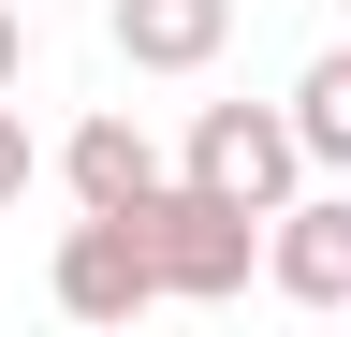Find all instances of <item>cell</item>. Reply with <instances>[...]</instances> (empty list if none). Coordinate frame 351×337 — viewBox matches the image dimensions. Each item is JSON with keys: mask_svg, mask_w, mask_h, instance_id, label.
Segmentation results:
<instances>
[{"mask_svg": "<svg viewBox=\"0 0 351 337\" xmlns=\"http://www.w3.org/2000/svg\"><path fill=\"white\" fill-rule=\"evenodd\" d=\"M147 249H161V293H176V308H219V293H249L263 220H249V205H219L205 176H176V191L147 205Z\"/></svg>", "mask_w": 351, "mask_h": 337, "instance_id": "obj_1", "label": "cell"}, {"mask_svg": "<svg viewBox=\"0 0 351 337\" xmlns=\"http://www.w3.org/2000/svg\"><path fill=\"white\" fill-rule=\"evenodd\" d=\"M44 293H59L73 323H132V308H161V249H147V205H88V220L59 235V264H44Z\"/></svg>", "mask_w": 351, "mask_h": 337, "instance_id": "obj_2", "label": "cell"}, {"mask_svg": "<svg viewBox=\"0 0 351 337\" xmlns=\"http://www.w3.org/2000/svg\"><path fill=\"white\" fill-rule=\"evenodd\" d=\"M191 176H205L219 205H249V220H278L293 176H307V132H293L278 103H205V117H191Z\"/></svg>", "mask_w": 351, "mask_h": 337, "instance_id": "obj_3", "label": "cell"}, {"mask_svg": "<svg viewBox=\"0 0 351 337\" xmlns=\"http://www.w3.org/2000/svg\"><path fill=\"white\" fill-rule=\"evenodd\" d=\"M263 279L293 293V308H351V191H307L263 220Z\"/></svg>", "mask_w": 351, "mask_h": 337, "instance_id": "obj_4", "label": "cell"}, {"mask_svg": "<svg viewBox=\"0 0 351 337\" xmlns=\"http://www.w3.org/2000/svg\"><path fill=\"white\" fill-rule=\"evenodd\" d=\"M234 45V0H117V59L132 73H205Z\"/></svg>", "mask_w": 351, "mask_h": 337, "instance_id": "obj_5", "label": "cell"}, {"mask_svg": "<svg viewBox=\"0 0 351 337\" xmlns=\"http://www.w3.org/2000/svg\"><path fill=\"white\" fill-rule=\"evenodd\" d=\"M59 176H73V205H161L176 176H161V147L132 132V117H88V132L59 147Z\"/></svg>", "mask_w": 351, "mask_h": 337, "instance_id": "obj_6", "label": "cell"}, {"mask_svg": "<svg viewBox=\"0 0 351 337\" xmlns=\"http://www.w3.org/2000/svg\"><path fill=\"white\" fill-rule=\"evenodd\" d=\"M293 132H307V161H322V176H351V45L293 73Z\"/></svg>", "mask_w": 351, "mask_h": 337, "instance_id": "obj_7", "label": "cell"}, {"mask_svg": "<svg viewBox=\"0 0 351 337\" xmlns=\"http://www.w3.org/2000/svg\"><path fill=\"white\" fill-rule=\"evenodd\" d=\"M29 191V117H15V89H0V205Z\"/></svg>", "mask_w": 351, "mask_h": 337, "instance_id": "obj_8", "label": "cell"}, {"mask_svg": "<svg viewBox=\"0 0 351 337\" xmlns=\"http://www.w3.org/2000/svg\"><path fill=\"white\" fill-rule=\"evenodd\" d=\"M15 73H29V15L0 0V89H15Z\"/></svg>", "mask_w": 351, "mask_h": 337, "instance_id": "obj_9", "label": "cell"}]
</instances>
